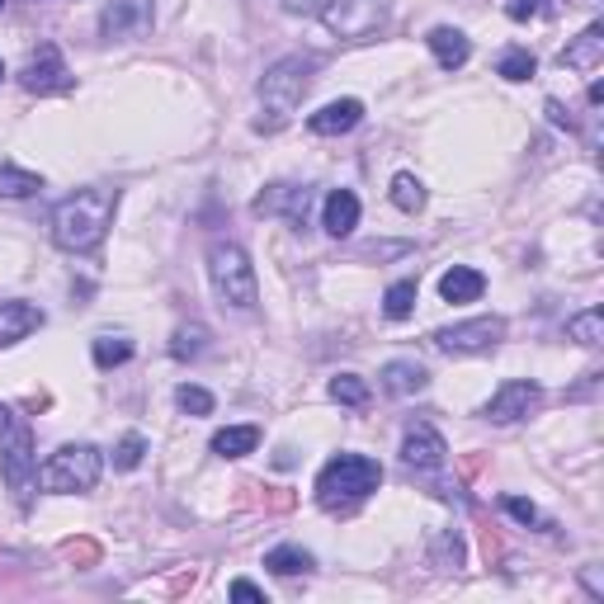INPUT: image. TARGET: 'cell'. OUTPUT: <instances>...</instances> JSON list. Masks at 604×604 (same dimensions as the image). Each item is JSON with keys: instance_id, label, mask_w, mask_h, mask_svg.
<instances>
[{"instance_id": "obj_34", "label": "cell", "mask_w": 604, "mask_h": 604, "mask_svg": "<svg viewBox=\"0 0 604 604\" xmlns=\"http://www.w3.org/2000/svg\"><path fill=\"white\" fill-rule=\"evenodd\" d=\"M506 514L510 520H520V524H543V514H539V506L534 501H524V496H506Z\"/></svg>"}, {"instance_id": "obj_30", "label": "cell", "mask_w": 604, "mask_h": 604, "mask_svg": "<svg viewBox=\"0 0 604 604\" xmlns=\"http://www.w3.org/2000/svg\"><path fill=\"white\" fill-rule=\"evenodd\" d=\"M393 204L402 208V212H420L425 208V185L416 180V175H393Z\"/></svg>"}, {"instance_id": "obj_4", "label": "cell", "mask_w": 604, "mask_h": 604, "mask_svg": "<svg viewBox=\"0 0 604 604\" xmlns=\"http://www.w3.org/2000/svg\"><path fill=\"white\" fill-rule=\"evenodd\" d=\"M208 283H212V293H218L222 308L251 312L260 302L256 264L246 256V246H237V241H212L208 246Z\"/></svg>"}, {"instance_id": "obj_40", "label": "cell", "mask_w": 604, "mask_h": 604, "mask_svg": "<svg viewBox=\"0 0 604 604\" xmlns=\"http://www.w3.org/2000/svg\"><path fill=\"white\" fill-rule=\"evenodd\" d=\"M0 10H6V0H0Z\"/></svg>"}, {"instance_id": "obj_18", "label": "cell", "mask_w": 604, "mask_h": 604, "mask_svg": "<svg viewBox=\"0 0 604 604\" xmlns=\"http://www.w3.org/2000/svg\"><path fill=\"white\" fill-rule=\"evenodd\" d=\"M425 43H430L435 62H439L444 71H458V66H468V58H472V43H468V33H464V29H449V24L430 29V33H425Z\"/></svg>"}, {"instance_id": "obj_11", "label": "cell", "mask_w": 604, "mask_h": 604, "mask_svg": "<svg viewBox=\"0 0 604 604\" xmlns=\"http://www.w3.org/2000/svg\"><path fill=\"white\" fill-rule=\"evenodd\" d=\"M251 208L260 212V218H289L293 227H302V222H308V208H312V189L279 180V185H270L264 194H256Z\"/></svg>"}, {"instance_id": "obj_21", "label": "cell", "mask_w": 604, "mask_h": 604, "mask_svg": "<svg viewBox=\"0 0 604 604\" xmlns=\"http://www.w3.org/2000/svg\"><path fill=\"white\" fill-rule=\"evenodd\" d=\"M218 458H246V454H256L260 449V425H227V430L212 435L208 444Z\"/></svg>"}, {"instance_id": "obj_22", "label": "cell", "mask_w": 604, "mask_h": 604, "mask_svg": "<svg viewBox=\"0 0 604 604\" xmlns=\"http://www.w3.org/2000/svg\"><path fill=\"white\" fill-rule=\"evenodd\" d=\"M43 189V175H33L14 162H0V199H33Z\"/></svg>"}, {"instance_id": "obj_28", "label": "cell", "mask_w": 604, "mask_h": 604, "mask_svg": "<svg viewBox=\"0 0 604 604\" xmlns=\"http://www.w3.org/2000/svg\"><path fill=\"white\" fill-rule=\"evenodd\" d=\"M534 71H539V62L529 48H506L501 62H496V76H506V81H529Z\"/></svg>"}, {"instance_id": "obj_25", "label": "cell", "mask_w": 604, "mask_h": 604, "mask_svg": "<svg viewBox=\"0 0 604 604\" xmlns=\"http://www.w3.org/2000/svg\"><path fill=\"white\" fill-rule=\"evenodd\" d=\"M566 341L600 345V341H604V312H600V308H585V312H576V316H566Z\"/></svg>"}, {"instance_id": "obj_13", "label": "cell", "mask_w": 604, "mask_h": 604, "mask_svg": "<svg viewBox=\"0 0 604 604\" xmlns=\"http://www.w3.org/2000/svg\"><path fill=\"white\" fill-rule=\"evenodd\" d=\"M402 458L420 472H435V468H444V458H449V444H444L435 425L416 420V425H406V435H402Z\"/></svg>"}, {"instance_id": "obj_33", "label": "cell", "mask_w": 604, "mask_h": 604, "mask_svg": "<svg viewBox=\"0 0 604 604\" xmlns=\"http://www.w3.org/2000/svg\"><path fill=\"white\" fill-rule=\"evenodd\" d=\"M435 558H439V566H454V572H458V566H464V539H458V534H439L435 539Z\"/></svg>"}, {"instance_id": "obj_17", "label": "cell", "mask_w": 604, "mask_h": 604, "mask_svg": "<svg viewBox=\"0 0 604 604\" xmlns=\"http://www.w3.org/2000/svg\"><path fill=\"white\" fill-rule=\"evenodd\" d=\"M558 62H562L566 71H595V66L604 62V24L581 29L576 39L558 52Z\"/></svg>"}, {"instance_id": "obj_9", "label": "cell", "mask_w": 604, "mask_h": 604, "mask_svg": "<svg viewBox=\"0 0 604 604\" xmlns=\"http://www.w3.org/2000/svg\"><path fill=\"white\" fill-rule=\"evenodd\" d=\"M20 81H24L29 95H66L71 85H76V76H71V66H66L58 43H39V48H33L24 71H20Z\"/></svg>"}, {"instance_id": "obj_27", "label": "cell", "mask_w": 604, "mask_h": 604, "mask_svg": "<svg viewBox=\"0 0 604 604\" xmlns=\"http://www.w3.org/2000/svg\"><path fill=\"white\" fill-rule=\"evenodd\" d=\"M208 350V326L204 322H185L180 331H175V341H170V354L180 364H189V360H199V354Z\"/></svg>"}, {"instance_id": "obj_12", "label": "cell", "mask_w": 604, "mask_h": 604, "mask_svg": "<svg viewBox=\"0 0 604 604\" xmlns=\"http://www.w3.org/2000/svg\"><path fill=\"white\" fill-rule=\"evenodd\" d=\"M152 24V0H104L100 10V39H133Z\"/></svg>"}, {"instance_id": "obj_2", "label": "cell", "mask_w": 604, "mask_h": 604, "mask_svg": "<svg viewBox=\"0 0 604 604\" xmlns=\"http://www.w3.org/2000/svg\"><path fill=\"white\" fill-rule=\"evenodd\" d=\"M312 81H316V58H308V52H289V58H279L260 76V118H256V133H279L283 123L302 110V100H308Z\"/></svg>"}, {"instance_id": "obj_24", "label": "cell", "mask_w": 604, "mask_h": 604, "mask_svg": "<svg viewBox=\"0 0 604 604\" xmlns=\"http://www.w3.org/2000/svg\"><path fill=\"white\" fill-rule=\"evenodd\" d=\"M416 298H420L416 279H397L393 289L383 293V316H387V322H406V316L416 312Z\"/></svg>"}, {"instance_id": "obj_14", "label": "cell", "mask_w": 604, "mask_h": 604, "mask_svg": "<svg viewBox=\"0 0 604 604\" xmlns=\"http://www.w3.org/2000/svg\"><path fill=\"white\" fill-rule=\"evenodd\" d=\"M43 322H48L43 308H33V302H24V298L0 302V350H10V345L29 341V335L39 331Z\"/></svg>"}, {"instance_id": "obj_16", "label": "cell", "mask_w": 604, "mask_h": 604, "mask_svg": "<svg viewBox=\"0 0 604 604\" xmlns=\"http://www.w3.org/2000/svg\"><path fill=\"white\" fill-rule=\"evenodd\" d=\"M378 383H383L387 397H416L430 387V373H425V364H416V360H387Z\"/></svg>"}, {"instance_id": "obj_29", "label": "cell", "mask_w": 604, "mask_h": 604, "mask_svg": "<svg viewBox=\"0 0 604 604\" xmlns=\"http://www.w3.org/2000/svg\"><path fill=\"white\" fill-rule=\"evenodd\" d=\"M331 402H341V406H368V383L360 378V373H335V378H331Z\"/></svg>"}, {"instance_id": "obj_39", "label": "cell", "mask_w": 604, "mask_h": 604, "mask_svg": "<svg viewBox=\"0 0 604 604\" xmlns=\"http://www.w3.org/2000/svg\"><path fill=\"white\" fill-rule=\"evenodd\" d=\"M0 81H6V62H0Z\"/></svg>"}, {"instance_id": "obj_10", "label": "cell", "mask_w": 604, "mask_h": 604, "mask_svg": "<svg viewBox=\"0 0 604 604\" xmlns=\"http://www.w3.org/2000/svg\"><path fill=\"white\" fill-rule=\"evenodd\" d=\"M539 402H543V387L534 378H510L491 393V402L482 406V416L491 425H514V420H524L529 412H534Z\"/></svg>"}, {"instance_id": "obj_3", "label": "cell", "mask_w": 604, "mask_h": 604, "mask_svg": "<svg viewBox=\"0 0 604 604\" xmlns=\"http://www.w3.org/2000/svg\"><path fill=\"white\" fill-rule=\"evenodd\" d=\"M378 487H383V468L373 464L368 454H335L331 464L316 472V501H322L326 510L360 506Z\"/></svg>"}, {"instance_id": "obj_35", "label": "cell", "mask_w": 604, "mask_h": 604, "mask_svg": "<svg viewBox=\"0 0 604 604\" xmlns=\"http://www.w3.org/2000/svg\"><path fill=\"white\" fill-rule=\"evenodd\" d=\"M506 14H510L514 24L539 20V14H548V0H506Z\"/></svg>"}, {"instance_id": "obj_15", "label": "cell", "mask_w": 604, "mask_h": 604, "mask_svg": "<svg viewBox=\"0 0 604 604\" xmlns=\"http://www.w3.org/2000/svg\"><path fill=\"white\" fill-rule=\"evenodd\" d=\"M364 123V100H331L326 110H316L308 118V128L316 137H341V133H354Z\"/></svg>"}, {"instance_id": "obj_26", "label": "cell", "mask_w": 604, "mask_h": 604, "mask_svg": "<svg viewBox=\"0 0 604 604\" xmlns=\"http://www.w3.org/2000/svg\"><path fill=\"white\" fill-rule=\"evenodd\" d=\"M91 360H95V368L110 373V368L133 360V341H128V335H100V341L91 345Z\"/></svg>"}, {"instance_id": "obj_31", "label": "cell", "mask_w": 604, "mask_h": 604, "mask_svg": "<svg viewBox=\"0 0 604 604\" xmlns=\"http://www.w3.org/2000/svg\"><path fill=\"white\" fill-rule=\"evenodd\" d=\"M175 406H180L185 416H212V393H208V387L180 383V387H175Z\"/></svg>"}, {"instance_id": "obj_20", "label": "cell", "mask_w": 604, "mask_h": 604, "mask_svg": "<svg viewBox=\"0 0 604 604\" xmlns=\"http://www.w3.org/2000/svg\"><path fill=\"white\" fill-rule=\"evenodd\" d=\"M482 293H487V274L472 270V264H454V270H444V279H439L444 302H477Z\"/></svg>"}, {"instance_id": "obj_7", "label": "cell", "mask_w": 604, "mask_h": 604, "mask_svg": "<svg viewBox=\"0 0 604 604\" xmlns=\"http://www.w3.org/2000/svg\"><path fill=\"white\" fill-rule=\"evenodd\" d=\"M393 20V0H326L322 6V24L331 39L341 43H368L378 39Z\"/></svg>"}, {"instance_id": "obj_36", "label": "cell", "mask_w": 604, "mask_h": 604, "mask_svg": "<svg viewBox=\"0 0 604 604\" xmlns=\"http://www.w3.org/2000/svg\"><path fill=\"white\" fill-rule=\"evenodd\" d=\"M227 595H232V600H246V604H264V591H260L256 581H246V576L227 585Z\"/></svg>"}, {"instance_id": "obj_19", "label": "cell", "mask_w": 604, "mask_h": 604, "mask_svg": "<svg viewBox=\"0 0 604 604\" xmlns=\"http://www.w3.org/2000/svg\"><path fill=\"white\" fill-rule=\"evenodd\" d=\"M322 227H326L331 237H350L354 227H360V199H354V189H331V194H326Z\"/></svg>"}, {"instance_id": "obj_37", "label": "cell", "mask_w": 604, "mask_h": 604, "mask_svg": "<svg viewBox=\"0 0 604 604\" xmlns=\"http://www.w3.org/2000/svg\"><path fill=\"white\" fill-rule=\"evenodd\" d=\"M548 118H553V123H558V128H566V133H576V123H572V118H566V110H562V104H558V100H548Z\"/></svg>"}, {"instance_id": "obj_5", "label": "cell", "mask_w": 604, "mask_h": 604, "mask_svg": "<svg viewBox=\"0 0 604 604\" xmlns=\"http://www.w3.org/2000/svg\"><path fill=\"white\" fill-rule=\"evenodd\" d=\"M0 472H6L14 501L29 510V496L39 487V454H33V425L14 406H0Z\"/></svg>"}, {"instance_id": "obj_38", "label": "cell", "mask_w": 604, "mask_h": 604, "mask_svg": "<svg viewBox=\"0 0 604 604\" xmlns=\"http://www.w3.org/2000/svg\"><path fill=\"white\" fill-rule=\"evenodd\" d=\"M585 591H591L595 600H604V581H600V572H595V566H585Z\"/></svg>"}, {"instance_id": "obj_6", "label": "cell", "mask_w": 604, "mask_h": 604, "mask_svg": "<svg viewBox=\"0 0 604 604\" xmlns=\"http://www.w3.org/2000/svg\"><path fill=\"white\" fill-rule=\"evenodd\" d=\"M100 472H104V454L95 444H62L58 454L43 458L39 487L52 496H85V491H95Z\"/></svg>"}, {"instance_id": "obj_32", "label": "cell", "mask_w": 604, "mask_h": 604, "mask_svg": "<svg viewBox=\"0 0 604 604\" xmlns=\"http://www.w3.org/2000/svg\"><path fill=\"white\" fill-rule=\"evenodd\" d=\"M142 458H147V439H142L137 430H133V435H123V439H118V449H114V468H118V472H133V468L142 464Z\"/></svg>"}, {"instance_id": "obj_8", "label": "cell", "mask_w": 604, "mask_h": 604, "mask_svg": "<svg viewBox=\"0 0 604 604\" xmlns=\"http://www.w3.org/2000/svg\"><path fill=\"white\" fill-rule=\"evenodd\" d=\"M506 341V316H468V322L439 326L430 335V345L439 354H482Z\"/></svg>"}, {"instance_id": "obj_1", "label": "cell", "mask_w": 604, "mask_h": 604, "mask_svg": "<svg viewBox=\"0 0 604 604\" xmlns=\"http://www.w3.org/2000/svg\"><path fill=\"white\" fill-rule=\"evenodd\" d=\"M114 212H118V189L85 185L76 194H66L52 208V246L66 256H95L114 227Z\"/></svg>"}, {"instance_id": "obj_23", "label": "cell", "mask_w": 604, "mask_h": 604, "mask_svg": "<svg viewBox=\"0 0 604 604\" xmlns=\"http://www.w3.org/2000/svg\"><path fill=\"white\" fill-rule=\"evenodd\" d=\"M264 566H270L274 576H298V572H312V553L308 548H298V543H279V548H270L264 553Z\"/></svg>"}]
</instances>
